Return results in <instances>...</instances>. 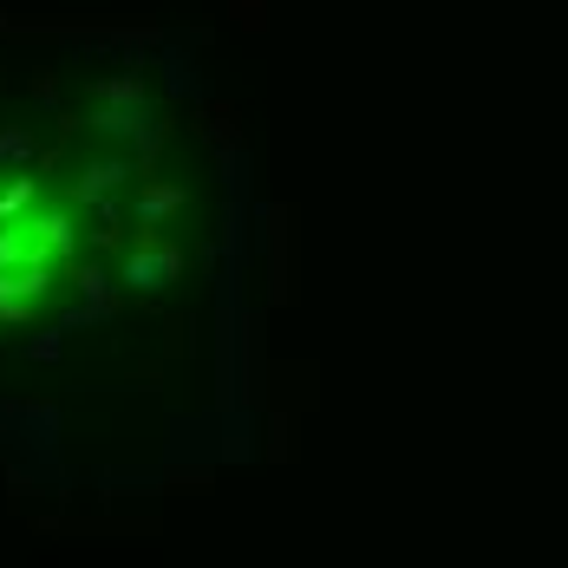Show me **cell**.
Returning a JSON list of instances; mask_svg holds the SVG:
<instances>
[{
    "mask_svg": "<svg viewBox=\"0 0 568 568\" xmlns=\"http://www.w3.org/2000/svg\"><path fill=\"white\" fill-rule=\"evenodd\" d=\"M196 176L151 112H0V359H53L190 282Z\"/></svg>",
    "mask_w": 568,
    "mask_h": 568,
    "instance_id": "cell-1",
    "label": "cell"
}]
</instances>
